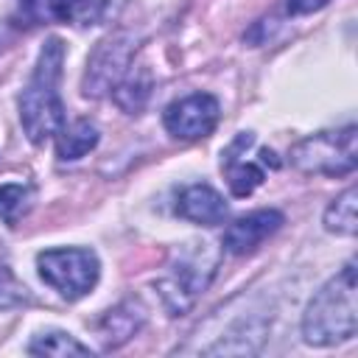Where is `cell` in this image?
<instances>
[{
    "mask_svg": "<svg viewBox=\"0 0 358 358\" xmlns=\"http://www.w3.org/2000/svg\"><path fill=\"white\" fill-rule=\"evenodd\" d=\"M20 14L31 25H101L112 14V0H20Z\"/></svg>",
    "mask_w": 358,
    "mask_h": 358,
    "instance_id": "52a82bcc",
    "label": "cell"
},
{
    "mask_svg": "<svg viewBox=\"0 0 358 358\" xmlns=\"http://www.w3.org/2000/svg\"><path fill=\"white\" fill-rule=\"evenodd\" d=\"M358 129L347 123L344 129H330L299 140L291 148V162L305 173L344 176L358 165Z\"/></svg>",
    "mask_w": 358,
    "mask_h": 358,
    "instance_id": "277c9868",
    "label": "cell"
},
{
    "mask_svg": "<svg viewBox=\"0 0 358 358\" xmlns=\"http://www.w3.org/2000/svg\"><path fill=\"white\" fill-rule=\"evenodd\" d=\"M176 213L185 221H193V224H201V227H215L227 218V201L210 185H190L179 193Z\"/></svg>",
    "mask_w": 358,
    "mask_h": 358,
    "instance_id": "30bf717a",
    "label": "cell"
},
{
    "mask_svg": "<svg viewBox=\"0 0 358 358\" xmlns=\"http://www.w3.org/2000/svg\"><path fill=\"white\" fill-rule=\"evenodd\" d=\"M98 145V129L90 120H76V123H64L59 129V140H56V154L62 162H73L81 159L84 154H90Z\"/></svg>",
    "mask_w": 358,
    "mask_h": 358,
    "instance_id": "7c38bea8",
    "label": "cell"
},
{
    "mask_svg": "<svg viewBox=\"0 0 358 358\" xmlns=\"http://www.w3.org/2000/svg\"><path fill=\"white\" fill-rule=\"evenodd\" d=\"M62 64H64V45L59 36H50L39 50L34 76L20 95V123L34 145H42L64 126V103L59 92Z\"/></svg>",
    "mask_w": 358,
    "mask_h": 358,
    "instance_id": "6da1fadb",
    "label": "cell"
},
{
    "mask_svg": "<svg viewBox=\"0 0 358 358\" xmlns=\"http://www.w3.org/2000/svg\"><path fill=\"white\" fill-rule=\"evenodd\" d=\"M134 34H112L109 39H103L92 56L87 59V73H84V95L87 98H101L103 92L115 90L117 81L126 76V70L131 67L134 59Z\"/></svg>",
    "mask_w": 358,
    "mask_h": 358,
    "instance_id": "8992f818",
    "label": "cell"
},
{
    "mask_svg": "<svg viewBox=\"0 0 358 358\" xmlns=\"http://www.w3.org/2000/svg\"><path fill=\"white\" fill-rule=\"evenodd\" d=\"M249 140H252V134L243 131V134H238V137L232 140V145L221 154V168L227 171V185H229L232 196H238V199L255 193V187L263 185V168L241 157V148H243Z\"/></svg>",
    "mask_w": 358,
    "mask_h": 358,
    "instance_id": "8fae6325",
    "label": "cell"
},
{
    "mask_svg": "<svg viewBox=\"0 0 358 358\" xmlns=\"http://www.w3.org/2000/svg\"><path fill=\"white\" fill-rule=\"evenodd\" d=\"M39 277L64 299H81L98 282L101 266L90 249H45L36 257Z\"/></svg>",
    "mask_w": 358,
    "mask_h": 358,
    "instance_id": "5b68a950",
    "label": "cell"
},
{
    "mask_svg": "<svg viewBox=\"0 0 358 358\" xmlns=\"http://www.w3.org/2000/svg\"><path fill=\"white\" fill-rule=\"evenodd\" d=\"M31 355H90V347H84L81 341H76L73 336L62 333V330H50L36 336L28 344Z\"/></svg>",
    "mask_w": 358,
    "mask_h": 358,
    "instance_id": "2e32d148",
    "label": "cell"
},
{
    "mask_svg": "<svg viewBox=\"0 0 358 358\" xmlns=\"http://www.w3.org/2000/svg\"><path fill=\"white\" fill-rule=\"evenodd\" d=\"M355 327H358L355 263H347L308 302L302 316V338L313 347H333L352 338Z\"/></svg>",
    "mask_w": 358,
    "mask_h": 358,
    "instance_id": "7a4b0ae2",
    "label": "cell"
},
{
    "mask_svg": "<svg viewBox=\"0 0 358 358\" xmlns=\"http://www.w3.org/2000/svg\"><path fill=\"white\" fill-rule=\"evenodd\" d=\"M28 299V288L14 277V271L0 260V310L17 308Z\"/></svg>",
    "mask_w": 358,
    "mask_h": 358,
    "instance_id": "ac0fdd59",
    "label": "cell"
},
{
    "mask_svg": "<svg viewBox=\"0 0 358 358\" xmlns=\"http://www.w3.org/2000/svg\"><path fill=\"white\" fill-rule=\"evenodd\" d=\"M322 6H327V0H288L285 3L288 14H310V11H319Z\"/></svg>",
    "mask_w": 358,
    "mask_h": 358,
    "instance_id": "d6986e66",
    "label": "cell"
},
{
    "mask_svg": "<svg viewBox=\"0 0 358 358\" xmlns=\"http://www.w3.org/2000/svg\"><path fill=\"white\" fill-rule=\"evenodd\" d=\"M218 112H221L218 101L210 92H193V95L173 101L165 109L162 123L179 140H201L215 129Z\"/></svg>",
    "mask_w": 358,
    "mask_h": 358,
    "instance_id": "ba28073f",
    "label": "cell"
},
{
    "mask_svg": "<svg viewBox=\"0 0 358 358\" xmlns=\"http://www.w3.org/2000/svg\"><path fill=\"white\" fill-rule=\"evenodd\" d=\"M112 92H115V103L123 112L134 115V112H140L145 106V101L151 95V73L145 67H137L134 70V64H131Z\"/></svg>",
    "mask_w": 358,
    "mask_h": 358,
    "instance_id": "4fadbf2b",
    "label": "cell"
},
{
    "mask_svg": "<svg viewBox=\"0 0 358 358\" xmlns=\"http://www.w3.org/2000/svg\"><path fill=\"white\" fill-rule=\"evenodd\" d=\"M280 210H255L249 215L235 218L224 232V249L229 255H249L255 252L266 238H271L282 227Z\"/></svg>",
    "mask_w": 358,
    "mask_h": 358,
    "instance_id": "9c48e42d",
    "label": "cell"
},
{
    "mask_svg": "<svg viewBox=\"0 0 358 358\" xmlns=\"http://www.w3.org/2000/svg\"><path fill=\"white\" fill-rule=\"evenodd\" d=\"M355 204H358V190L350 185L344 193H338L330 207L324 210V229L336 232V235H347L352 238L358 229V218H355Z\"/></svg>",
    "mask_w": 358,
    "mask_h": 358,
    "instance_id": "5bb4252c",
    "label": "cell"
},
{
    "mask_svg": "<svg viewBox=\"0 0 358 358\" xmlns=\"http://www.w3.org/2000/svg\"><path fill=\"white\" fill-rule=\"evenodd\" d=\"M215 266H218V252L207 241L182 246L168 263V271L154 282L165 310L171 316H185L196 305V299L207 291Z\"/></svg>",
    "mask_w": 358,
    "mask_h": 358,
    "instance_id": "3957f363",
    "label": "cell"
},
{
    "mask_svg": "<svg viewBox=\"0 0 358 358\" xmlns=\"http://www.w3.org/2000/svg\"><path fill=\"white\" fill-rule=\"evenodd\" d=\"M140 322H143V313L131 302L109 310L106 319H103V341H106V347H117L120 341H126L129 336H134L137 327H140Z\"/></svg>",
    "mask_w": 358,
    "mask_h": 358,
    "instance_id": "9a60e30c",
    "label": "cell"
},
{
    "mask_svg": "<svg viewBox=\"0 0 358 358\" xmlns=\"http://www.w3.org/2000/svg\"><path fill=\"white\" fill-rule=\"evenodd\" d=\"M31 207V187L22 182H6L0 185V221L14 227Z\"/></svg>",
    "mask_w": 358,
    "mask_h": 358,
    "instance_id": "e0dca14e",
    "label": "cell"
}]
</instances>
